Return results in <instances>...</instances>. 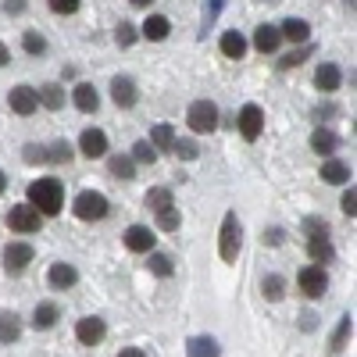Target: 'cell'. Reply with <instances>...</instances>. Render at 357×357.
I'll list each match as a JSON object with an SVG mask.
<instances>
[{"label": "cell", "instance_id": "obj_48", "mask_svg": "<svg viewBox=\"0 0 357 357\" xmlns=\"http://www.w3.org/2000/svg\"><path fill=\"white\" fill-rule=\"evenodd\" d=\"M301 329H307V333L314 329V314H304V318H301Z\"/></svg>", "mask_w": 357, "mask_h": 357}, {"label": "cell", "instance_id": "obj_7", "mask_svg": "<svg viewBox=\"0 0 357 357\" xmlns=\"http://www.w3.org/2000/svg\"><path fill=\"white\" fill-rule=\"evenodd\" d=\"M8 225H11V232H40V225H43V215L36 211L33 204H15L11 211H8Z\"/></svg>", "mask_w": 357, "mask_h": 357}, {"label": "cell", "instance_id": "obj_45", "mask_svg": "<svg viewBox=\"0 0 357 357\" xmlns=\"http://www.w3.org/2000/svg\"><path fill=\"white\" fill-rule=\"evenodd\" d=\"M4 11L8 15H25V0H4Z\"/></svg>", "mask_w": 357, "mask_h": 357}, {"label": "cell", "instance_id": "obj_13", "mask_svg": "<svg viewBox=\"0 0 357 357\" xmlns=\"http://www.w3.org/2000/svg\"><path fill=\"white\" fill-rule=\"evenodd\" d=\"M111 100L118 104V107H136V100H139V93H136V82L132 79H126V75H114L111 79Z\"/></svg>", "mask_w": 357, "mask_h": 357}, {"label": "cell", "instance_id": "obj_34", "mask_svg": "<svg viewBox=\"0 0 357 357\" xmlns=\"http://www.w3.org/2000/svg\"><path fill=\"white\" fill-rule=\"evenodd\" d=\"M178 225H183V215H178V207L158 211V229H161V232H178Z\"/></svg>", "mask_w": 357, "mask_h": 357}, {"label": "cell", "instance_id": "obj_17", "mask_svg": "<svg viewBox=\"0 0 357 357\" xmlns=\"http://www.w3.org/2000/svg\"><path fill=\"white\" fill-rule=\"evenodd\" d=\"M72 104H75L82 114H93V111L100 107V97H97V89L89 86V82H79V86L72 89Z\"/></svg>", "mask_w": 357, "mask_h": 357}, {"label": "cell", "instance_id": "obj_10", "mask_svg": "<svg viewBox=\"0 0 357 357\" xmlns=\"http://www.w3.org/2000/svg\"><path fill=\"white\" fill-rule=\"evenodd\" d=\"M8 104H11L15 114L25 118V114H33V111L40 107V97H36V89H33V86H25V82H22V86H15L11 93H8Z\"/></svg>", "mask_w": 357, "mask_h": 357}, {"label": "cell", "instance_id": "obj_36", "mask_svg": "<svg viewBox=\"0 0 357 357\" xmlns=\"http://www.w3.org/2000/svg\"><path fill=\"white\" fill-rule=\"evenodd\" d=\"M311 54H314V47H311V43H304L301 50H293V54H286L282 61H279V68H282V72H289V68H296V65H301V61H307Z\"/></svg>", "mask_w": 357, "mask_h": 357}, {"label": "cell", "instance_id": "obj_46", "mask_svg": "<svg viewBox=\"0 0 357 357\" xmlns=\"http://www.w3.org/2000/svg\"><path fill=\"white\" fill-rule=\"evenodd\" d=\"M11 65V50H8V43H0V68H8Z\"/></svg>", "mask_w": 357, "mask_h": 357}, {"label": "cell", "instance_id": "obj_5", "mask_svg": "<svg viewBox=\"0 0 357 357\" xmlns=\"http://www.w3.org/2000/svg\"><path fill=\"white\" fill-rule=\"evenodd\" d=\"M186 126L193 132H215L218 129V107L211 100H193L186 111Z\"/></svg>", "mask_w": 357, "mask_h": 357}, {"label": "cell", "instance_id": "obj_1", "mask_svg": "<svg viewBox=\"0 0 357 357\" xmlns=\"http://www.w3.org/2000/svg\"><path fill=\"white\" fill-rule=\"evenodd\" d=\"M25 204H33L43 218H54L65 207V186L57 183V178H50V175L47 178H36V183L29 186V200Z\"/></svg>", "mask_w": 357, "mask_h": 357}, {"label": "cell", "instance_id": "obj_49", "mask_svg": "<svg viewBox=\"0 0 357 357\" xmlns=\"http://www.w3.org/2000/svg\"><path fill=\"white\" fill-rule=\"evenodd\" d=\"M129 4H132V8H151L154 0H129Z\"/></svg>", "mask_w": 357, "mask_h": 357}, {"label": "cell", "instance_id": "obj_40", "mask_svg": "<svg viewBox=\"0 0 357 357\" xmlns=\"http://www.w3.org/2000/svg\"><path fill=\"white\" fill-rule=\"evenodd\" d=\"M114 40H118V47H132V43H136V25L122 22V25L114 29Z\"/></svg>", "mask_w": 357, "mask_h": 357}, {"label": "cell", "instance_id": "obj_29", "mask_svg": "<svg viewBox=\"0 0 357 357\" xmlns=\"http://www.w3.org/2000/svg\"><path fill=\"white\" fill-rule=\"evenodd\" d=\"M146 207L158 215V211H168V207H175V200H172V190H165V186H154L151 193H146Z\"/></svg>", "mask_w": 357, "mask_h": 357}, {"label": "cell", "instance_id": "obj_22", "mask_svg": "<svg viewBox=\"0 0 357 357\" xmlns=\"http://www.w3.org/2000/svg\"><path fill=\"white\" fill-rule=\"evenodd\" d=\"M222 54L229 57V61H240V57L247 54V36L243 33H222Z\"/></svg>", "mask_w": 357, "mask_h": 357}, {"label": "cell", "instance_id": "obj_3", "mask_svg": "<svg viewBox=\"0 0 357 357\" xmlns=\"http://www.w3.org/2000/svg\"><path fill=\"white\" fill-rule=\"evenodd\" d=\"M307 254H311V261L321 264V268L336 257L333 240H329V225H325L321 218H307Z\"/></svg>", "mask_w": 357, "mask_h": 357}, {"label": "cell", "instance_id": "obj_32", "mask_svg": "<svg viewBox=\"0 0 357 357\" xmlns=\"http://www.w3.org/2000/svg\"><path fill=\"white\" fill-rule=\"evenodd\" d=\"M146 268H151L154 275H161V279H168V275L175 272L172 257H168V254H158V250H151V261H146Z\"/></svg>", "mask_w": 357, "mask_h": 357}, {"label": "cell", "instance_id": "obj_9", "mask_svg": "<svg viewBox=\"0 0 357 357\" xmlns=\"http://www.w3.org/2000/svg\"><path fill=\"white\" fill-rule=\"evenodd\" d=\"M29 264H33V247H29V243L18 240V243H8L4 247V268H8L11 275H22Z\"/></svg>", "mask_w": 357, "mask_h": 357}, {"label": "cell", "instance_id": "obj_47", "mask_svg": "<svg viewBox=\"0 0 357 357\" xmlns=\"http://www.w3.org/2000/svg\"><path fill=\"white\" fill-rule=\"evenodd\" d=\"M118 357H146V350H139V347H126Z\"/></svg>", "mask_w": 357, "mask_h": 357}, {"label": "cell", "instance_id": "obj_38", "mask_svg": "<svg viewBox=\"0 0 357 357\" xmlns=\"http://www.w3.org/2000/svg\"><path fill=\"white\" fill-rule=\"evenodd\" d=\"M22 47H25V54H43V50H47V40H43V33L29 29V33L22 36Z\"/></svg>", "mask_w": 357, "mask_h": 357}, {"label": "cell", "instance_id": "obj_26", "mask_svg": "<svg viewBox=\"0 0 357 357\" xmlns=\"http://www.w3.org/2000/svg\"><path fill=\"white\" fill-rule=\"evenodd\" d=\"M261 293H264V301L279 304L282 296H286V279H282V275H264V282H261Z\"/></svg>", "mask_w": 357, "mask_h": 357}, {"label": "cell", "instance_id": "obj_33", "mask_svg": "<svg viewBox=\"0 0 357 357\" xmlns=\"http://www.w3.org/2000/svg\"><path fill=\"white\" fill-rule=\"evenodd\" d=\"M350 333H354V318H350V314H343V318H340V329L333 333V343H329V350H333V354H340Z\"/></svg>", "mask_w": 357, "mask_h": 357}, {"label": "cell", "instance_id": "obj_50", "mask_svg": "<svg viewBox=\"0 0 357 357\" xmlns=\"http://www.w3.org/2000/svg\"><path fill=\"white\" fill-rule=\"evenodd\" d=\"M4 190H8V175H4V172H0V193H4Z\"/></svg>", "mask_w": 357, "mask_h": 357}, {"label": "cell", "instance_id": "obj_20", "mask_svg": "<svg viewBox=\"0 0 357 357\" xmlns=\"http://www.w3.org/2000/svg\"><path fill=\"white\" fill-rule=\"evenodd\" d=\"M279 43H282V36H279V29H275V25H257V33H254V47H257L261 54H275V50H279Z\"/></svg>", "mask_w": 357, "mask_h": 357}, {"label": "cell", "instance_id": "obj_30", "mask_svg": "<svg viewBox=\"0 0 357 357\" xmlns=\"http://www.w3.org/2000/svg\"><path fill=\"white\" fill-rule=\"evenodd\" d=\"M146 143H151L154 151H172V143H175V129L161 122V126H154V132H151V139H146Z\"/></svg>", "mask_w": 357, "mask_h": 357}, {"label": "cell", "instance_id": "obj_35", "mask_svg": "<svg viewBox=\"0 0 357 357\" xmlns=\"http://www.w3.org/2000/svg\"><path fill=\"white\" fill-rule=\"evenodd\" d=\"M172 154L183 158V161H197V158H200V146H197L193 139H175V143H172Z\"/></svg>", "mask_w": 357, "mask_h": 357}, {"label": "cell", "instance_id": "obj_16", "mask_svg": "<svg viewBox=\"0 0 357 357\" xmlns=\"http://www.w3.org/2000/svg\"><path fill=\"white\" fill-rule=\"evenodd\" d=\"M314 86L321 89V93H336V89L343 86V72H340V65H318V72H314Z\"/></svg>", "mask_w": 357, "mask_h": 357}, {"label": "cell", "instance_id": "obj_21", "mask_svg": "<svg viewBox=\"0 0 357 357\" xmlns=\"http://www.w3.org/2000/svg\"><path fill=\"white\" fill-rule=\"evenodd\" d=\"M186 357H222V347L211 336H193L186 343Z\"/></svg>", "mask_w": 357, "mask_h": 357}, {"label": "cell", "instance_id": "obj_18", "mask_svg": "<svg viewBox=\"0 0 357 357\" xmlns=\"http://www.w3.org/2000/svg\"><path fill=\"white\" fill-rule=\"evenodd\" d=\"M47 282L54 286V289H72L75 282H79V272H75V264H50V275H47Z\"/></svg>", "mask_w": 357, "mask_h": 357}, {"label": "cell", "instance_id": "obj_44", "mask_svg": "<svg viewBox=\"0 0 357 357\" xmlns=\"http://www.w3.org/2000/svg\"><path fill=\"white\" fill-rule=\"evenodd\" d=\"M25 161H33V165L36 161H47V151H43V146H36V143H29L25 146Z\"/></svg>", "mask_w": 357, "mask_h": 357}, {"label": "cell", "instance_id": "obj_23", "mask_svg": "<svg viewBox=\"0 0 357 357\" xmlns=\"http://www.w3.org/2000/svg\"><path fill=\"white\" fill-rule=\"evenodd\" d=\"M36 97H40V104H43L47 111H61V107H65V89L57 86V82L40 86V89H36Z\"/></svg>", "mask_w": 357, "mask_h": 357}, {"label": "cell", "instance_id": "obj_11", "mask_svg": "<svg viewBox=\"0 0 357 357\" xmlns=\"http://www.w3.org/2000/svg\"><path fill=\"white\" fill-rule=\"evenodd\" d=\"M104 336H107L104 318H82V321H75V340H79L82 347H97Z\"/></svg>", "mask_w": 357, "mask_h": 357}, {"label": "cell", "instance_id": "obj_25", "mask_svg": "<svg viewBox=\"0 0 357 357\" xmlns=\"http://www.w3.org/2000/svg\"><path fill=\"white\" fill-rule=\"evenodd\" d=\"M18 336H22V321H18V314L4 311V314H0V343H15Z\"/></svg>", "mask_w": 357, "mask_h": 357}, {"label": "cell", "instance_id": "obj_15", "mask_svg": "<svg viewBox=\"0 0 357 357\" xmlns=\"http://www.w3.org/2000/svg\"><path fill=\"white\" fill-rule=\"evenodd\" d=\"M79 151L93 161V158H104L107 154V136L100 132V129H86L82 136H79Z\"/></svg>", "mask_w": 357, "mask_h": 357}, {"label": "cell", "instance_id": "obj_4", "mask_svg": "<svg viewBox=\"0 0 357 357\" xmlns=\"http://www.w3.org/2000/svg\"><path fill=\"white\" fill-rule=\"evenodd\" d=\"M72 211H75V218H82V222H100V218H107L111 204H107V197H104V193L86 190V193H79V197H75Z\"/></svg>", "mask_w": 357, "mask_h": 357}, {"label": "cell", "instance_id": "obj_43", "mask_svg": "<svg viewBox=\"0 0 357 357\" xmlns=\"http://www.w3.org/2000/svg\"><path fill=\"white\" fill-rule=\"evenodd\" d=\"M261 240H264L268 247H282V240H286V232H282V229H268V232L261 236Z\"/></svg>", "mask_w": 357, "mask_h": 357}, {"label": "cell", "instance_id": "obj_12", "mask_svg": "<svg viewBox=\"0 0 357 357\" xmlns=\"http://www.w3.org/2000/svg\"><path fill=\"white\" fill-rule=\"evenodd\" d=\"M154 243H158L154 229H146V225H129V229H126V247H129L132 254H151Z\"/></svg>", "mask_w": 357, "mask_h": 357}, {"label": "cell", "instance_id": "obj_42", "mask_svg": "<svg viewBox=\"0 0 357 357\" xmlns=\"http://www.w3.org/2000/svg\"><path fill=\"white\" fill-rule=\"evenodd\" d=\"M340 207H343V215H357V193H354V186L350 190H343V197H340Z\"/></svg>", "mask_w": 357, "mask_h": 357}, {"label": "cell", "instance_id": "obj_2", "mask_svg": "<svg viewBox=\"0 0 357 357\" xmlns=\"http://www.w3.org/2000/svg\"><path fill=\"white\" fill-rule=\"evenodd\" d=\"M240 250H243V225L236 218V211H229L222 218V232H218V254H222L225 264H236Z\"/></svg>", "mask_w": 357, "mask_h": 357}, {"label": "cell", "instance_id": "obj_41", "mask_svg": "<svg viewBox=\"0 0 357 357\" xmlns=\"http://www.w3.org/2000/svg\"><path fill=\"white\" fill-rule=\"evenodd\" d=\"M54 15H75L79 11V0H47Z\"/></svg>", "mask_w": 357, "mask_h": 357}, {"label": "cell", "instance_id": "obj_27", "mask_svg": "<svg viewBox=\"0 0 357 357\" xmlns=\"http://www.w3.org/2000/svg\"><path fill=\"white\" fill-rule=\"evenodd\" d=\"M107 168H111L114 178H132V175H136V161H132L129 154H114V158H107Z\"/></svg>", "mask_w": 357, "mask_h": 357}, {"label": "cell", "instance_id": "obj_37", "mask_svg": "<svg viewBox=\"0 0 357 357\" xmlns=\"http://www.w3.org/2000/svg\"><path fill=\"white\" fill-rule=\"evenodd\" d=\"M129 158L139 161V165H154V161H158V151H154V146L146 143V139H139V143L132 146V154H129Z\"/></svg>", "mask_w": 357, "mask_h": 357}, {"label": "cell", "instance_id": "obj_28", "mask_svg": "<svg viewBox=\"0 0 357 357\" xmlns=\"http://www.w3.org/2000/svg\"><path fill=\"white\" fill-rule=\"evenodd\" d=\"M336 143H340V139H336L329 129H314V132H311V151H314V154H333Z\"/></svg>", "mask_w": 357, "mask_h": 357}, {"label": "cell", "instance_id": "obj_24", "mask_svg": "<svg viewBox=\"0 0 357 357\" xmlns=\"http://www.w3.org/2000/svg\"><path fill=\"white\" fill-rule=\"evenodd\" d=\"M321 178L329 186H343V183H350V165H343V161H325L321 165Z\"/></svg>", "mask_w": 357, "mask_h": 357}, {"label": "cell", "instance_id": "obj_8", "mask_svg": "<svg viewBox=\"0 0 357 357\" xmlns=\"http://www.w3.org/2000/svg\"><path fill=\"white\" fill-rule=\"evenodd\" d=\"M236 129H240V136L243 139H257L261 132H264V111L257 107V104H243L240 107V114H236Z\"/></svg>", "mask_w": 357, "mask_h": 357}, {"label": "cell", "instance_id": "obj_19", "mask_svg": "<svg viewBox=\"0 0 357 357\" xmlns=\"http://www.w3.org/2000/svg\"><path fill=\"white\" fill-rule=\"evenodd\" d=\"M168 33H172V22H168L165 15H146V22H143V40L161 43V40H168Z\"/></svg>", "mask_w": 357, "mask_h": 357}, {"label": "cell", "instance_id": "obj_31", "mask_svg": "<svg viewBox=\"0 0 357 357\" xmlns=\"http://www.w3.org/2000/svg\"><path fill=\"white\" fill-rule=\"evenodd\" d=\"M57 304H36V311H33V325L36 329H54V321H57Z\"/></svg>", "mask_w": 357, "mask_h": 357}, {"label": "cell", "instance_id": "obj_6", "mask_svg": "<svg viewBox=\"0 0 357 357\" xmlns=\"http://www.w3.org/2000/svg\"><path fill=\"white\" fill-rule=\"evenodd\" d=\"M296 286H301L304 296L318 301V296H325V289H329V275H325L321 264H307V268H301V275H296Z\"/></svg>", "mask_w": 357, "mask_h": 357}, {"label": "cell", "instance_id": "obj_14", "mask_svg": "<svg viewBox=\"0 0 357 357\" xmlns=\"http://www.w3.org/2000/svg\"><path fill=\"white\" fill-rule=\"evenodd\" d=\"M279 36H282L286 43H296V47H304V43L311 40V25H307L304 18H286V22L279 25Z\"/></svg>", "mask_w": 357, "mask_h": 357}, {"label": "cell", "instance_id": "obj_39", "mask_svg": "<svg viewBox=\"0 0 357 357\" xmlns=\"http://www.w3.org/2000/svg\"><path fill=\"white\" fill-rule=\"evenodd\" d=\"M43 151H47V161H72V146L65 143V139H57L54 146H43Z\"/></svg>", "mask_w": 357, "mask_h": 357}]
</instances>
